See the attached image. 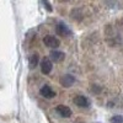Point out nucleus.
<instances>
[{
    "instance_id": "nucleus-6",
    "label": "nucleus",
    "mask_w": 123,
    "mask_h": 123,
    "mask_svg": "<svg viewBox=\"0 0 123 123\" xmlns=\"http://www.w3.org/2000/svg\"><path fill=\"white\" fill-rule=\"evenodd\" d=\"M55 111H57V113H58L59 116H62V117L69 118V117L71 116V110H70L69 107L64 106V105H59V106H57Z\"/></svg>"
},
{
    "instance_id": "nucleus-9",
    "label": "nucleus",
    "mask_w": 123,
    "mask_h": 123,
    "mask_svg": "<svg viewBox=\"0 0 123 123\" xmlns=\"http://www.w3.org/2000/svg\"><path fill=\"white\" fill-rule=\"evenodd\" d=\"M37 65H38V54L35 53L28 58V67L30 69H35Z\"/></svg>"
},
{
    "instance_id": "nucleus-7",
    "label": "nucleus",
    "mask_w": 123,
    "mask_h": 123,
    "mask_svg": "<svg viewBox=\"0 0 123 123\" xmlns=\"http://www.w3.org/2000/svg\"><path fill=\"white\" fill-rule=\"evenodd\" d=\"M74 104H75L76 106H79V107H85V108H86V107L90 106V101H89L87 97L79 95V96H76V97L74 98Z\"/></svg>"
},
{
    "instance_id": "nucleus-3",
    "label": "nucleus",
    "mask_w": 123,
    "mask_h": 123,
    "mask_svg": "<svg viewBox=\"0 0 123 123\" xmlns=\"http://www.w3.org/2000/svg\"><path fill=\"white\" fill-rule=\"evenodd\" d=\"M55 32H57V35L63 36V37L71 36V30H70L65 24H58V25L55 26Z\"/></svg>"
},
{
    "instance_id": "nucleus-10",
    "label": "nucleus",
    "mask_w": 123,
    "mask_h": 123,
    "mask_svg": "<svg viewBox=\"0 0 123 123\" xmlns=\"http://www.w3.org/2000/svg\"><path fill=\"white\" fill-rule=\"evenodd\" d=\"M111 123H123V116L121 115H116L113 117H111Z\"/></svg>"
},
{
    "instance_id": "nucleus-2",
    "label": "nucleus",
    "mask_w": 123,
    "mask_h": 123,
    "mask_svg": "<svg viewBox=\"0 0 123 123\" xmlns=\"http://www.w3.org/2000/svg\"><path fill=\"white\" fill-rule=\"evenodd\" d=\"M43 43L49 48H58L60 46V41L54 36H46L43 38Z\"/></svg>"
},
{
    "instance_id": "nucleus-11",
    "label": "nucleus",
    "mask_w": 123,
    "mask_h": 123,
    "mask_svg": "<svg viewBox=\"0 0 123 123\" xmlns=\"http://www.w3.org/2000/svg\"><path fill=\"white\" fill-rule=\"evenodd\" d=\"M42 3H43V5L46 6V9L48 10L49 12H50V11H52V10H53V9H52V6H50V4H49V3L47 1V0H42Z\"/></svg>"
},
{
    "instance_id": "nucleus-12",
    "label": "nucleus",
    "mask_w": 123,
    "mask_h": 123,
    "mask_svg": "<svg viewBox=\"0 0 123 123\" xmlns=\"http://www.w3.org/2000/svg\"><path fill=\"white\" fill-rule=\"evenodd\" d=\"M95 123H98V122H95Z\"/></svg>"
},
{
    "instance_id": "nucleus-8",
    "label": "nucleus",
    "mask_w": 123,
    "mask_h": 123,
    "mask_svg": "<svg viewBox=\"0 0 123 123\" xmlns=\"http://www.w3.org/2000/svg\"><path fill=\"white\" fill-rule=\"evenodd\" d=\"M49 55H50V59H52L54 63H59V62H62L65 58V54L63 52H59V50H52Z\"/></svg>"
},
{
    "instance_id": "nucleus-5",
    "label": "nucleus",
    "mask_w": 123,
    "mask_h": 123,
    "mask_svg": "<svg viewBox=\"0 0 123 123\" xmlns=\"http://www.w3.org/2000/svg\"><path fill=\"white\" fill-rule=\"evenodd\" d=\"M39 94L42 95L43 97H46V98H52V97H54V96H55V92L52 90V87L48 86V85H44V86L41 87Z\"/></svg>"
},
{
    "instance_id": "nucleus-1",
    "label": "nucleus",
    "mask_w": 123,
    "mask_h": 123,
    "mask_svg": "<svg viewBox=\"0 0 123 123\" xmlns=\"http://www.w3.org/2000/svg\"><path fill=\"white\" fill-rule=\"evenodd\" d=\"M53 69V63H52V59L49 58H43L42 62H41V71L43 74H49Z\"/></svg>"
},
{
    "instance_id": "nucleus-4",
    "label": "nucleus",
    "mask_w": 123,
    "mask_h": 123,
    "mask_svg": "<svg viewBox=\"0 0 123 123\" xmlns=\"http://www.w3.org/2000/svg\"><path fill=\"white\" fill-rule=\"evenodd\" d=\"M59 83H60L62 86H64V87H70L71 85L75 83V78H74L73 75L67 74V75H64V76H62V78H60Z\"/></svg>"
}]
</instances>
